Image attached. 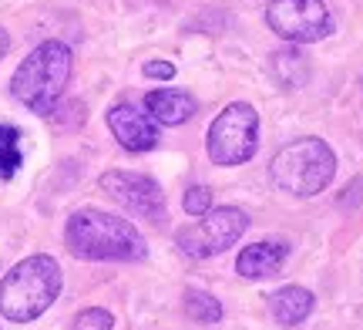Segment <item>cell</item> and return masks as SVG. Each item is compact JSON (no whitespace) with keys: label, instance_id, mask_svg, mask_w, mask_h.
<instances>
[{"label":"cell","instance_id":"cell-14","mask_svg":"<svg viewBox=\"0 0 363 330\" xmlns=\"http://www.w3.org/2000/svg\"><path fill=\"white\" fill-rule=\"evenodd\" d=\"M272 67H276V75H279V81H286L289 88H296V84H303L306 81V57L299 51H293V48H286V51L272 54Z\"/></svg>","mask_w":363,"mask_h":330},{"label":"cell","instance_id":"cell-3","mask_svg":"<svg viewBox=\"0 0 363 330\" xmlns=\"http://www.w3.org/2000/svg\"><path fill=\"white\" fill-rule=\"evenodd\" d=\"M61 283L65 280H61V266L54 256L48 253L27 256L17 266H11V273L0 280V314L11 324L38 320L57 300Z\"/></svg>","mask_w":363,"mask_h":330},{"label":"cell","instance_id":"cell-19","mask_svg":"<svg viewBox=\"0 0 363 330\" xmlns=\"http://www.w3.org/2000/svg\"><path fill=\"white\" fill-rule=\"evenodd\" d=\"M7 48H11V38H7V31H4V27H0V57H4V54H7Z\"/></svg>","mask_w":363,"mask_h":330},{"label":"cell","instance_id":"cell-9","mask_svg":"<svg viewBox=\"0 0 363 330\" xmlns=\"http://www.w3.org/2000/svg\"><path fill=\"white\" fill-rule=\"evenodd\" d=\"M108 128L118 138V145L128 148V152H152L158 145L155 119L131 101H118L108 108Z\"/></svg>","mask_w":363,"mask_h":330},{"label":"cell","instance_id":"cell-18","mask_svg":"<svg viewBox=\"0 0 363 330\" xmlns=\"http://www.w3.org/2000/svg\"><path fill=\"white\" fill-rule=\"evenodd\" d=\"M145 78H155V81H172L175 78V65L172 61H145Z\"/></svg>","mask_w":363,"mask_h":330},{"label":"cell","instance_id":"cell-11","mask_svg":"<svg viewBox=\"0 0 363 330\" xmlns=\"http://www.w3.org/2000/svg\"><path fill=\"white\" fill-rule=\"evenodd\" d=\"M145 111L158 121V125H185V121L192 119L199 105H195V98L189 92H182V88H155V92L145 94Z\"/></svg>","mask_w":363,"mask_h":330},{"label":"cell","instance_id":"cell-6","mask_svg":"<svg viewBox=\"0 0 363 330\" xmlns=\"http://www.w3.org/2000/svg\"><path fill=\"white\" fill-rule=\"evenodd\" d=\"M249 229V216L235 206H219L208 209L206 216H199L195 223L182 226L175 243L189 260H208L225 253L233 243H239V236Z\"/></svg>","mask_w":363,"mask_h":330},{"label":"cell","instance_id":"cell-16","mask_svg":"<svg viewBox=\"0 0 363 330\" xmlns=\"http://www.w3.org/2000/svg\"><path fill=\"white\" fill-rule=\"evenodd\" d=\"M115 327V317L101 310V307H88L74 317V330H111Z\"/></svg>","mask_w":363,"mask_h":330},{"label":"cell","instance_id":"cell-2","mask_svg":"<svg viewBox=\"0 0 363 330\" xmlns=\"http://www.w3.org/2000/svg\"><path fill=\"white\" fill-rule=\"evenodd\" d=\"M71 48L65 40H44L17 65L11 78V94L34 115H51L57 101L65 98V88L71 81Z\"/></svg>","mask_w":363,"mask_h":330},{"label":"cell","instance_id":"cell-10","mask_svg":"<svg viewBox=\"0 0 363 330\" xmlns=\"http://www.w3.org/2000/svg\"><path fill=\"white\" fill-rule=\"evenodd\" d=\"M286 256H289V246L279 243V239H262V243H252L246 250L239 253L235 260V270L239 277L246 280H266V277H276L283 270Z\"/></svg>","mask_w":363,"mask_h":330},{"label":"cell","instance_id":"cell-13","mask_svg":"<svg viewBox=\"0 0 363 330\" xmlns=\"http://www.w3.org/2000/svg\"><path fill=\"white\" fill-rule=\"evenodd\" d=\"M21 132L13 125H0V179H13L21 169Z\"/></svg>","mask_w":363,"mask_h":330},{"label":"cell","instance_id":"cell-8","mask_svg":"<svg viewBox=\"0 0 363 330\" xmlns=\"http://www.w3.org/2000/svg\"><path fill=\"white\" fill-rule=\"evenodd\" d=\"M101 189L115 199L118 206H125L128 212L142 216V219H152V223H162L165 219V192L155 179H148L142 172H125V169H111L104 172Z\"/></svg>","mask_w":363,"mask_h":330},{"label":"cell","instance_id":"cell-7","mask_svg":"<svg viewBox=\"0 0 363 330\" xmlns=\"http://www.w3.org/2000/svg\"><path fill=\"white\" fill-rule=\"evenodd\" d=\"M266 24L289 44H313L333 31V13L323 0H272Z\"/></svg>","mask_w":363,"mask_h":330},{"label":"cell","instance_id":"cell-17","mask_svg":"<svg viewBox=\"0 0 363 330\" xmlns=\"http://www.w3.org/2000/svg\"><path fill=\"white\" fill-rule=\"evenodd\" d=\"M182 209L189 212V216H206L212 209V192H208L206 185H192L185 199H182Z\"/></svg>","mask_w":363,"mask_h":330},{"label":"cell","instance_id":"cell-12","mask_svg":"<svg viewBox=\"0 0 363 330\" xmlns=\"http://www.w3.org/2000/svg\"><path fill=\"white\" fill-rule=\"evenodd\" d=\"M269 310L276 324L283 327H296L313 314V293L303 290V287H283L269 297Z\"/></svg>","mask_w":363,"mask_h":330},{"label":"cell","instance_id":"cell-15","mask_svg":"<svg viewBox=\"0 0 363 330\" xmlns=\"http://www.w3.org/2000/svg\"><path fill=\"white\" fill-rule=\"evenodd\" d=\"M185 314L195 320V324H219L222 320V307L212 293L202 290H189L185 293Z\"/></svg>","mask_w":363,"mask_h":330},{"label":"cell","instance_id":"cell-1","mask_svg":"<svg viewBox=\"0 0 363 330\" xmlns=\"http://www.w3.org/2000/svg\"><path fill=\"white\" fill-rule=\"evenodd\" d=\"M65 243L78 260H111V263H138L148 256L145 236L135 223L115 212L78 209L65 226Z\"/></svg>","mask_w":363,"mask_h":330},{"label":"cell","instance_id":"cell-4","mask_svg":"<svg viewBox=\"0 0 363 330\" xmlns=\"http://www.w3.org/2000/svg\"><path fill=\"white\" fill-rule=\"evenodd\" d=\"M272 182L283 192L299 199H310L323 192L337 175V155L323 138H296L272 155L269 165Z\"/></svg>","mask_w":363,"mask_h":330},{"label":"cell","instance_id":"cell-5","mask_svg":"<svg viewBox=\"0 0 363 330\" xmlns=\"http://www.w3.org/2000/svg\"><path fill=\"white\" fill-rule=\"evenodd\" d=\"M259 148V111L249 101H233L219 111L208 128V159L212 165H242Z\"/></svg>","mask_w":363,"mask_h":330}]
</instances>
